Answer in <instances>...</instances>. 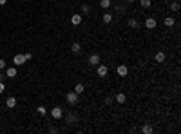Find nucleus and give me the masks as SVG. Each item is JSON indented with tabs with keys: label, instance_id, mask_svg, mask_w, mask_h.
I'll use <instances>...</instances> for the list:
<instances>
[{
	"label": "nucleus",
	"instance_id": "17",
	"mask_svg": "<svg viewBox=\"0 0 181 134\" xmlns=\"http://www.w3.org/2000/svg\"><path fill=\"white\" fill-rule=\"evenodd\" d=\"M103 22H105V24H111V22H112V15H111V13H105V15H103Z\"/></svg>",
	"mask_w": 181,
	"mask_h": 134
},
{
	"label": "nucleus",
	"instance_id": "19",
	"mask_svg": "<svg viewBox=\"0 0 181 134\" xmlns=\"http://www.w3.org/2000/svg\"><path fill=\"white\" fill-rule=\"evenodd\" d=\"M141 130H143L145 134H152V130H154V129H152L150 125H143V127H141Z\"/></svg>",
	"mask_w": 181,
	"mask_h": 134
},
{
	"label": "nucleus",
	"instance_id": "27",
	"mask_svg": "<svg viewBox=\"0 0 181 134\" xmlns=\"http://www.w3.org/2000/svg\"><path fill=\"white\" fill-rule=\"evenodd\" d=\"M24 58H26V62H29L31 58H33V55H31V53H26V55H24Z\"/></svg>",
	"mask_w": 181,
	"mask_h": 134
},
{
	"label": "nucleus",
	"instance_id": "13",
	"mask_svg": "<svg viewBox=\"0 0 181 134\" xmlns=\"http://www.w3.org/2000/svg\"><path fill=\"white\" fill-rule=\"evenodd\" d=\"M116 101H118V104H125V101H127V96L123 94V92H118V94H116Z\"/></svg>",
	"mask_w": 181,
	"mask_h": 134
},
{
	"label": "nucleus",
	"instance_id": "23",
	"mask_svg": "<svg viewBox=\"0 0 181 134\" xmlns=\"http://www.w3.org/2000/svg\"><path fill=\"white\" fill-rule=\"evenodd\" d=\"M67 121H69V123H74V121H76V116H74V114H69V116H67Z\"/></svg>",
	"mask_w": 181,
	"mask_h": 134
},
{
	"label": "nucleus",
	"instance_id": "29",
	"mask_svg": "<svg viewBox=\"0 0 181 134\" xmlns=\"http://www.w3.org/2000/svg\"><path fill=\"white\" fill-rule=\"evenodd\" d=\"M6 2H7V0H0V6H4Z\"/></svg>",
	"mask_w": 181,
	"mask_h": 134
},
{
	"label": "nucleus",
	"instance_id": "1",
	"mask_svg": "<svg viewBox=\"0 0 181 134\" xmlns=\"http://www.w3.org/2000/svg\"><path fill=\"white\" fill-rule=\"evenodd\" d=\"M78 98H80V94H78V92H67V94H65V100H67V104L69 105H74V104H78Z\"/></svg>",
	"mask_w": 181,
	"mask_h": 134
},
{
	"label": "nucleus",
	"instance_id": "16",
	"mask_svg": "<svg viewBox=\"0 0 181 134\" xmlns=\"http://www.w3.org/2000/svg\"><path fill=\"white\" fill-rule=\"evenodd\" d=\"M129 26H131L132 29H138V27H140V22H138L136 18H131V20H129Z\"/></svg>",
	"mask_w": 181,
	"mask_h": 134
},
{
	"label": "nucleus",
	"instance_id": "5",
	"mask_svg": "<svg viewBox=\"0 0 181 134\" xmlns=\"http://www.w3.org/2000/svg\"><path fill=\"white\" fill-rule=\"evenodd\" d=\"M98 64H100V55H98V53H92V55L89 56V65L96 67Z\"/></svg>",
	"mask_w": 181,
	"mask_h": 134
},
{
	"label": "nucleus",
	"instance_id": "24",
	"mask_svg": "<svg viewBox=\"0 0 181 134\" xmlns=\"http://www.w3.org/2000/svg\"><path fill=\"white\" fill-rule=\"evenodd\" d=\"M141 6L143 7H150V0H141Z\"/></svg>",
	"mask_w": 181,
	"mask_h": 134
},
{
	"label": "nucleus",
	"instance_id": "12",
	"mask_svg": "<svg viewBox=\"0 0 181 134\" xmlns=\"http://www.w3.org/2000/svg\"><path fill=\"white\" fill-rule=\"evenodd\" d=\"M111 6H112L111 0H100V7H102V9H109Z\"/></svg>",
	"mask_w": 181,
	"mask_h": 134
},
{
	"label": "nucleus",
	"instance_id": "2",
	"mask_svg": "<svg viewBox=\"0 0 181 134\" xmlns=\"http://www.w3.org/2000/svg\"><path fill=\"white\" fill-rule=\"evenodd\" d=\"M96 71H98V76H100V78H105V76L109 74V67L103 65V64H98V65H96Z\"/></svg>",
	"mask_w": 181,
	"mask_h": 134
},
{
	"label": "nucleus",
	"instance_id": "22",
	"mask_svg": "<svg viewBox=\"0 0 181 134\" xmlns=\"http://www.w3.org/2000/svg\"><path fill=\"white\" fill-rule=\"evenodd\" d=\"M82 11H83V15H87V13L91 11V7H89L87 4H83V6H82Z\"/></svg>",
	"mask_w": 181,
	"mask_h": 134
},
{
	"label": "nucleus",
	"instance_id": "20",
	"mask_svg": "<svg viewBox=\"0 0 181 134\" xmlns=\"http://www.w3.org/2000/svg\"><path fill=\"white\" fill-rule=\"evenodd\" d=\"M36 111H38V114H40V116H45V114H47V109H45V107H38Z\"/></svg>",
	"mask_w": 181,
	"mask_h": 134
},
{
	"label": "nucleus",
	"instance_id": "28",
	"mask_svg": "<svg viewBox=\"0 0 181 134\" xmlns=\"http://www.w3.org/2000/svg\"><path fill=\"white\" fill-rule=\"evenodd\" d=\"M105 104L111 105V104H112V98H111V96H107V98H105Z\"/></svg>",
	"mask_w": 181,
	"mask_h": 134
},
{
	"label": "nucleus",
	"instance_id": "3",
	"mask_svg": "<svg viewBox=\"0 0 181 134\" xmlns=\"http://www.w3.org/2000/svg\"><path fill=\"white\" fill-rule=\"evenodd\" d=\"M51 116L55 118V120H60V118L63 116V111H62V107H53V109H51Z\"/></svg>",
	"mask_w": 181,
	"mask_h": 134
},
{
	"label": "nucleus",
	"instance_id": "30",
	"mask_svg": "<svg viewBox=\"0 0 181 134\" xmlns=\"http://www.w3.org/2000/svg\"><path fill=\"white\" fill-rule=\"evenodd\" d=\"M127 2H134V0H127Z\"/></svg>",
	"mask_w": 181,
	"mask_h": 134
},
{
	"label": "nucleus",
	"instance_id": "18",
	"mask_svg": "<svg viewBox=\"0 0 181 134\" xmlns=\"http://www.w3.org/2000/svg\"><path fill=\"white\" fill-rule=\"evenodd\" d=\"M83 84H76V87H74V92H78V94H82V92H83Z\"/></svg>",
	"mask_w": 181,
	"mask_h": 134
},
{
	"label": "nucleus",
	"instance_id": "21",
	"mask_svg": "<svg viewBox=\"0 0 181 134\" xmlns=\"http://www.w3.org/2000/svg\"><path fill=\"white\" fill-rule=\"evenodd\" d=\"M170 9H172V11H179V2H172Z\"/></svg>",
	"mask_w": 181,
	"mask_h": 134
},
{
	"label": "nucleus",
	"instance_id": "26",
	"mask_svg": "<svg viewBox=\"0 0 181 134\" xmlns=\"http://www.w3.org/2000/svg\"><path fill=\"white\" fill-rule=\"evenodd\" d=\"M6 65H7V64H6V60L0 58V69H6Z\"/></svg>",
	"mask_w": 181,
	"mask_h": 134
},
{
	"label": "nucleus",
	"instance_id": "4",
	"mask_svg": "<svg viewBox=\"0 0 181 134\" xmlns=\"http://www.w3.org/2000/svg\"><path fill=\"white\" fill-rule=\"evenodd\" d=\"M82 22H83V16H82L80 13H74V15L71 16V24H72V26H80Z\"/></svg>",
	"mask_w": 181,
	"mask_h": 134
},
{
	"label": "nucleus",
	"instance_id": "8",
	"mask_svg": "<svg viewBox=\"0 0 181 134\" xmlns=\"http://www.w3.org/2000/svg\"><path fill=\"white\" fill-rule=\"evenodd\" d=\"M116 73H118V76H127V73H129V67L127 65H118V69H116Z\"/></svg>",
	"mask_w": 181,
	"mask_h": 134
},
{
	"label": "nucleus",
	"instance_id": "14",
	"mask_svg": "<svg viewBox=\"0 0 181 134\" xmlns=\"http://www.w3.org/2000/svg\"><path fill=\"white\" fill-rule=\"evenodd\" d=\"M71 51H72V53H80V51H82V45H80V42H72V45H71Z\"/></svg>",
	"mask_w": 181,
	"mask_h": 134
},
{
	"label": "nucleus",
	"instance_id": "25",
	"mask_svg": "<svg viewBox=\"0 0 181 134\" xmlns=\"http://www.w3.org/2000/svg\"><path fill=\"white\" fill-rule=\"evenodd\" d=\"M6 91V85H4V82L2 80H0V94H2V92Z\"/></svg>",
	"mask_w": 181,
	"mask_h": 134
},
{
	"label": "nucleus",
	"instance_id": "11",
	"mask_svg": "<svg viewBox=\"0 0 181 134\" xmlns=\"http://www.w3.org/2000/svg\"><path fill=\"white\" fill-rule=\"evenodd\" d=\"M4 74H6L7 78H15V76H16V67H7Z\"/></svg>",
	"mask_w": 181,
	"mask_h": 134
},
{
	"label": "nucleus",
	"instance_id": "7",
	"mask_svg": "<svg viewBox=\"0 0 181 134\" xmlns=\"http://www.w3.org/2000/svg\"><path fill=\"white\" fill-rule=\"evenodd\" d=\"M13 64H15V65H24V64H26V58H24V55H15V58H13Z\"/></svg>",
	"mask_w": 181,
	"mask_h": 134
},
{
	"label": "nucleus",
	"instance_id": "6",
	"mask_svg": "<svg viewBox=\"0 0 181 134\" xmlns=\"http://www.w3.org/2000/svg\"><path fill=\"white\" fill-rule=\"evenodd\" d=\"M154 60L158 62V64H163V62L167 60V55L163 53V51H158V53L154 55Z\"/></svg>",
	"mask_w": 181,
	"mask_h": 134
},
{
	"label": "nucleus",
	"instance_id": "9",
	"mask_svg": "<svg viewBox=\"0 0 181 134\" xmlns=\"http://www.w3.org/2000/svg\"><path fill=\"white\" fill-rule=\"evenodd\" d=\"M6 105H7V109H15V107H16V98H15V96H9V98L6 100Z\"/></svg>",
	"mask_w": 181,
	"mask_h": 134
},
{
	"label": "nucleus",
	"instance_id": "10",
	"mask_svg": "<svg viewBox=\"0 0 181 134\" xmlns=\"http://www.w3.org/2000/svg\"><path fill=\"white\" fill-rule=\"evenodd\" d=\"M156 26H158L156 24V18H147L145 20V27L147 29H156Z\"/></svg>",
	"mask_w": 181,
	"mask_h": 134
},
{
	"label": "nucleus",
	"instance_id": "15",
	"mask_svg": "<svg viewBox=\"0 0 181 134\" xmlns=\"http://www.w3.org/2000/svg\"><path fill=\"white\" fill-rule=\"evenodd\" d=\"M174 24H176V18H172V16H167V18H165V26H167V27H172Z\"/></svg>",
	"mask_w": 181,
	"mask_h": 134
},
{
	"label": "nucleus",
	"instance_id": "31",
	"mask_svg": "<svg viewBox=\"0 0 181 134\" xmlns=\"http://www.w3.org/2000/svg\"><path fill=\"white\" fill-rule=\"evenodd\" d=\"M0 120H2V116H0Z\"/></svg>",
	"mask_w": 181,
	"mask_h": 134
}]
</instances>
